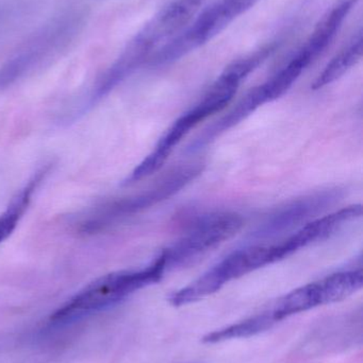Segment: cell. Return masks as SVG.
Listing matches in <instances>:
<instances>
[{"label":"cell","mask_w":363,"mask_h":363,"mask_svg":"<svg viewBox=\"0 0 363 363\" xmlns=\"http://www.w3.org/2000/svg\"><path fill=\"white\" fill-rule=\"evenodd\" d=\"M164 272L163 262L158 257L153 264L141 270L119 271L104 275L60 307L51 315V321L65 323L113 306L134 292L159 283Z\"/></svg>","instance_id":"cell-1"},{"label":"cell","mask_w":363,"mask_h":363,"mask_svg":"<svg viewBox=\"0 0 363 363\" xmlns=\"http://www.w3.org/2000/svg\"><path fill=\"white\" fill-rule=\"evenodd\" d=\"M202 172V164L200 163L177 166L140 194L104 203L87 211L79 222V228L87 234L102 232L125 218L136 215L174 196Z\"/></svg>","instance_id":"cell-2"},{"label":"cell","mask_w":363,"mask_h":363,"mask_svg":"<svg viewBox=\"0 0 363 363\" xmlns=\"http://www.w3.org/2000/svg\"><path fill=\"white\" fill-rule=\"evenodd\" d=\"M82 25L80 13H68L53 19L16 51L0 68V89L21 80L53 59L76 36Z\"/></svg>","instance_id":"cell-3"},{"label":"cell","mask_w":363,"mask_h":363,"mask_svg":"<svg viewBox=\"0 0 363 363\" xmlns=\"http://www.w3.org/2000/svg\"><path fill=\"white\" fill-rule=\"evenodd\" d=\"M260 0H217L180 34L160 48L149 60L153 66L172 63L219 35L232 21Z\"/></svg>","instance_id":"cell-4"},{"label":"cell","mask_w":363,"mask_h":363,"mask_svg":"<svg viewBox=\"0 0 363 363\" xmlns=\"http://www.w3.org/2000/svg\"><path fill=\"white\" fill-rule=\"evenodd\" d=\"M243 219L236 213H217L204 216L159 257L166 270L188 266L209 251L232 238L242 228Z\"/></svg>","instance_id":"cell-5"},{"label":"cell","mask_w":363,"mask_h":363,"mask_svg":"<svg viewBox=\"0 0 363 363\" xmlns=\"http://www.w3.org/2000/svg\"><path fill=\"white\" fill-rule=\"evenodd\" d=\"M206 0H175L132 38L121 57L138 69L185 30Z\"/></svg>","instance_id":"cell-6"},{"label":"cell","mask_w":363,"mask_h":363,"mask_svg":"<svg viewBox=\"0 0 363 363\" xmlns=\"http://www.w3.org/2000/svg\"><path fill=\"white\" fill-rule=\"evenodd\" d=\"M264 268V255L258 245H247L224 258L196 281L170 294L172 306L181 307L215 294L226 284Z\"/></svg>","instance_id":"cell-7"},{"label":"cell","mask_w":363,"mask_h":363,"mask_svg":"<svg viewBox=\"0 0 363 363\" xmlns=\"http://www.w3.org/2000/svg\"><path fill=\"white\" fill-rule=\"evenodd\" d=\"M342 198L340 189H328L315 192L287 203L285 206L268 216L249 236V245L266 243L281 235H287L300 228L311 220L320 217Z\"/></svg>","instance_id":"cell-8"},{"label":"cell","mask_w":363,"mask_h":363,"mask_svg":"<svg viewBox=\"0 0 363 363\" xmlns=\"http://www.w3.org/2000/svg\"><path fill=\"white\" fill-rule=\"evenodd\" d=\"M362 216V205H353L335 211L330 215L320 216L308 223L300 226L296 232L283 238V240L273 242V252L275 260L281 262L293 255L300 249L326 240L332 235L345 228L347 224L359 219Z\"/></svg>","instance_id":"cell-9"},{"label":"cell","mask_w":363,"mask_h":363,"mask_svg":"<svg viewBox=\"0 0 363 363\" xmlns=\"http://www.w3.org/2000/svg\"><path fill=\"white\" fill-rule=\"evenodd\" d=\"M359 0H338L315 26L306 44L298 51L308 63L315 62L338 34L347 17Z\"/></svg>","instance_id":"cell-10"},{"label":"cell","mask_w":363,"mask_h":363,"mask_svg":"<svg viewBox=\"0 0 363 363\" xmlns=\"http://www.w3.org/2000/svg\"><path fill=\"white\" fill-rule=\"evenodd\" d=\"M49 168L50 166H45L38 170L28 184H26L19 192L15 194L6 211L0 215V245L14 232L17 224L21 221L23 213L31 203L34 192L48 174Z\"/></svg>","instance_id":"cell-11"},{"label":"cell","mask_w":363,"mask_h":363,"mask_svg":"<svg viewBox=\"0 0 363 363\" xmlns=\"http://www.w3.org/2000/svg\"><path fill=\"white\" fill-rule=\"evenodd\" d=\"M325 305L320 281L308 284L289 292L281 298L271 313L277 322L315 307Z\"/></svg>","instance_id":"cell-12"},{"label":"cell","mask_w":363,"mask_h":363,"mask_svg":"<svg viewBox=\"0 0 363 363\" xmlns=\"http://www.w3.org/2000/svg\"><path fill=\"white\" fill-rule=\"evenodd\" d=\"M362 31L359 30L349 45L343 48L324 68L323 72L319 74V77L311 85V89L318 91V89H323V87L336 82L362 60Z\"/></svg>","instance_id":"cell-13"},{"label":"cell","mask_w":363,"mask_h":363,"mask_svg":"<svg viewBox=\"0 0 363 363\" xmlns=\"http://www.w3.org/2000/svg\"><path fill=\"white\" fill-rule=\"evenodd\" d=\"M276 323L277 320L275 319L273 313L268 311L239 323L232 324L227 328L209 333L206 336L202 337V342L206 345H215V343L225 342L232 339L249 338L270 330Z\"/></svg>","instance_id":"cell-14"},{"label":"cell","mask_w":363,"mask_h":363,"mask_svg":"<svg viewBox=\"0 0 363 363\" xmlns=\"http://www.w3.org/2000/svg\"><path fill=\"white\" fill-rule=\"evenodd\" d=\"M326 304L340 302L359 291L363 286V273L359 270L335 273L319 281Z\"/></svg>","instance_id":"cell-15"},{"label":"cell","mask_w":363,"mask_h":363,"mask_svg":"<svg viewBox=\"0 0 363 363\" xmlns=\"http://www.w3.org/2000/svg\"><path fill=\"white\" fill-rule=\"evenodd\" d=\"M34 4V0H0V38L16 27Z\"/></svg>","instance_id":"cell-16"}]
</instances>
